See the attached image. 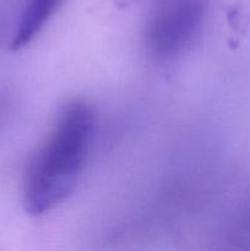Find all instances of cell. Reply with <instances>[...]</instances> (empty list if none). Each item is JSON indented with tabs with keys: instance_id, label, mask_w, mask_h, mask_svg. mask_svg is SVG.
Returning a JSON list of instances; mask_svg holds the SVG:
<instances>
[{
	"instance_id": "obj_1",
	"label": "cell",
	"mask_w": 250,
	"mask_h": 251,
	"mask_svg": "<svg viewBox=\"0 0 250 251\" xmlns=\"http://www.w3.org/2000/svg\"><path fill=\"white\" fill-rule=\"evenodd\" d=\"M93 129L95 114L86 102L73 100L59 112L25 169L22 201L29 215H46L74 193L85 168Z\"/></svg>"
},
{
	"instance_id": "obj_2",
	"label": "cell",
	"mask_w": 250,
	"mask_h": 251,
	"mask_svg": "<svg viewBox=\"0 0 250 251\" xmlns=\"http://www.w3.org/2000/svg\"><path fill=\"white\" fill-rule=\"evenodd\" d=\"M205 0H157L146 25V44L158 60L185 53L201 34L206 19Z\"/></svg>"
},
{
	"instance_id": "obj_3",
	"label": "cell",
	"mask_w": 250,
	"mask_h": 251,
	"mask_svg": "<svg viewBox=\"0 0 250 251\" xmlns=\"http://www.w3.org/2000/svg\"><path fill=\"white\" fill-rule=\"evenodd\" d=\"M63 2L64 0H27L19 21L22 31L41 33Z\"/></svg>"
}]
</instances>
